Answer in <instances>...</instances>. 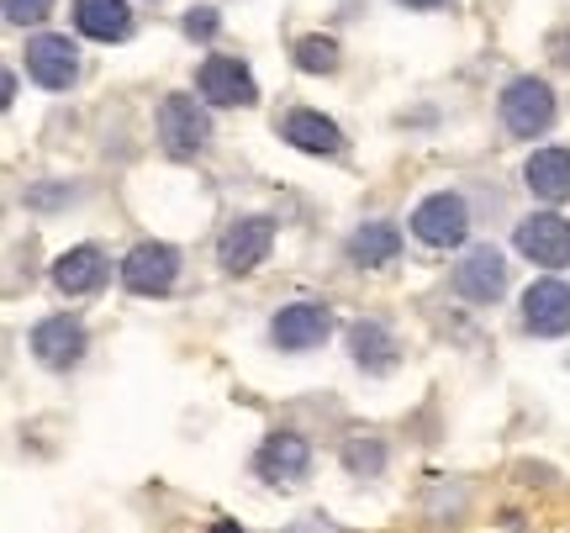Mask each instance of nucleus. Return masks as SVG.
<instances>
[{
    "instance_id": "6e6552de",
    "label": "nucleus",
    "mask_w": 570,
    "mask_h": 533,
    "mask_svg": "<svg viewBox=\"0 0 570 533\" xmlns=\"http://www.w3.org/2000/svg\"><path fill=\"white\" fill-rule=\"evenodd\" d=\"M85 349H91V333H85V322L70 312H53L32 328V354H38V364H48L53 375H70L74 364L85 360Z\"/></svg>"
},
{
    "instance_id": "393cba45",
    "label": "nucleus",
    "mask_w": 570,
    "mask_h": 533,
    "mask_svg": "<svg viewBox=\"0 0 570 533\" xmlns=\"http://www.w3.org/2000/svg\"><path fill=\"white\" fill-rule=\"evenodd\" d=\"M549 58H555L560 70H570V32H555V38H549Z\"/></svg>"
},
{
    "instance_id": "4468645a",
    "label": "nucleus",
    "mask_w": 570,
    "mask_h": 533,
    "mask_svg": "<svg viewBox=\"0 0 570 533\" xmlns=\"http://www.w3.org/2000/svg\"><path fill=\"white\" fill-rule=\"evenodd\" d=\"M270 248H275V217H238L217 243V259L228 275H249L254 265H264Z\"/></svg>"
},
{
    "instance_id": "2eb2a0df",
    "label": "nucleus",
    "mask_w": 570,
    "mask_h": 533,
    "mask_svg": "<svg viewBox=\"0 0 570 533\" xmlns=\"http://www.w3.org/2000/svg\"><path fill=\"white\" fill-rule=\"evenodd\" d=\"M281 138L291 148H302V153H317V159H332L338 148H344V132H338V121L328 111H312V106H291L281 117Z\"/></svg>"
},
{
    "instance_id": "9d476101",
    "label": "nucleus",
    "mask_w": 570,
    "mask_h": 533,
    "mask_svg": "<svg viewBox=\"0 0 570 533\" xmlns=\"http://www.w3.org/2000/svg\"><path fill=\"white\" fill-rule=\"evenodd\" d=\"M522 328L534 339H566L570 333V280L545 275L522 291Z\"/></svg>"
},
{
    "instance_id": "1a4fd4ad",
    "label": "nucleus",
    "mask_w": 570,
    "mask_h": 533,
    "mask_svg": "<svg viewBox=\"0 0 570 533\" xmlns=\"http://www.w3.org/2000/svg\"><path fill=\"white\" fill-rule=\"evenodd\" d=\"M180 280V254L169 243H138L122 259V286L133 296H169Z\"/></svg>"
},
{
    "instance_id": "cd10ccee",
    "label": "nucleus",
    "mask_w": 570,
    "mask_h": 533,
    "mask_svg": "<svg viewBox=\"0 0 570 533\" xmlns=\"http://www.w3.org/2000/svg\"><path fill=\"white\" fill-rule=\"evenodd\" d=\"M207 533H243V529H238L233 518H217V523H212V529H207Z\"/></svg>"
},
{
    "instance_id": "7ed1b4c3",
    "label": "nucleus",
    "mask_w": 570,
    "mask_h": 533,
    "mask_svg": "<svg viewBox=\"0 0 570 533\" xmlns=\"http://www.w3.org/2000/svg\"><path fill=\"white\" fill-rule=\"evenodd\" d=\"M159 143L169 159H196L212 143V117L196 96H165L159 100Z\"/></svg>"
},
{
    "instance_id": "39448f33",
    "label": "nucleus",
    "mask_w": 570,
    "mask_h": 533,
    "mask_svg": "<svg viewBox=\"0 0 570 533\" xmlns=\"http://www.w3.org/2000/svg\"><path fill=\"white\" fill-rule=\"evenodd\" d=\"M513 248L539 269H566L570 265V217H560V212L522 217L518 227H513Z\"/></svg>"
},
{
    "instance_id": "20e7f679",
    "label": "nucleus",
    "mask_w": 570,
    "mask_h": 533,
    "mask_svg": "<svg viewBox=\"0 0 570 533\" xmlns=\"http://www.w3.org/2000/svg\"><path fill=\"white\" fill-rule=\"evenodd\" d=\"M507 286H513L507 259H502V248H492V243L465 248V259L454 265V296L471 301V307H497L502 296H507Z\"/></svg>"
},
{
    "instance_id": "6ab92c4d",
    "label": "nucleus",
    "mask_w": 570,
    "mask_h": 533,
    "mask_svg": "<svg viewBox=\"0 0 570 533\" xmlns=\"http://www.w3.org/2000/svg\"><path fill=\"white\" fill-rule=\"evenodd\" d=\"M522 185L539 201H570V148H534L522 164Z\"/></svg>"
},
{
    "instance_id": "a211bd4d",
    "label": "nucleus",
    "mask_w": 570,
    "mask_h": 533,
    "mask_svg": "<svg viewBox=\"0 0 570 533\" xmlns=\"http://www.w3.org/2000/svg\"><path fill=\"white\" fill-rule=\"evenodd\" d=\"M344 254H349L355 269L391 265V259L402 254V227H397V222H359L355 233H349V243H344Z\"/></svg>"
},
{
    "instance_id": "0eeeda50",
    "label": "nucleus",
    "mask_w": 570,
    "mask_h": 533,
    "mask_svg": "<svg viewBox=\"0 0 570 533\" xmlns=\"http://www.w3.org/2000/svg\"><path fill=\"white\" fill-rule=\"evenodd\" d=\"M254 476L264 486H281V491L285 486H302L312 476V444L302 434H291V428H275L254 449Z\"/></svg>"
},
{
    "instance_id": "9b49d317",
    "label": "nucleus",
    "mask_w": 570,
    "mask_h": 533,
    "mask_svg": "<svg viewBox=\"0 0 570 533\" xmlns=\"http://www.w3.org/2000/svg\"><path fill=\"white\" fill-rule=\"evenodd\" d=\"M196 90L207 106H254L260 100V85L243 58H228V53H212L201 70H196Z\"/></svg>"
},
{
    "instance_id": "f8f14e48",
    "label": "nucleus",
    "mask_w": 570,
    "mask_h": 533,
    "mask_svg": "<svg viewBox=\"0 0 570 533\" xmlns=\"http://www.w3.org/2000/svg\"><path fill=\"white\" fill-rule=\"evenodd\" d=\"M27 74H32L43 90H70L74 79H80L74 38H64V32H38V38H27Z\"/></svg>"
},
{
    "instance_id": "f03ea898",
    "label": "nucleus",
    "mask_w": 570,
    "mask_h": 533,
    "mask_svg": "<svg viewBox=\"0 0 570 533\" xmlns=\"http://www.w3.org/2000/svg\"><path fill=\"white\" fill-rule=\"evenodd\" d=\"M412 238L423 248H460L471 238V201L460 191H433L412 212Z\"/></svg>"
},
{
    "instance_id": "dca6fc26",
    "label": "nucleus",
    "mask_w": 570,
    "mask_h": 533,
    "mask_svg": "<svg viewBox=\"0 0 570 533\" xmlns=\"http://www.w3.org/2000/svg\"><path fill=\"white\" fill-rule=\"evenodd\" d=\"M349 360L365 370V375H391L397 364H402V343L397 333L376 322V317H359L355 328H349Z\"/></svg>"
},
{
    "instance_id": "b1692460",
    "label": "nucleus",
    "mask_w": 570,
    "mask_h": 533,
    "mask_svg": "<svg viewBox=\"0 0 570 533\" xmlns=\"http://www.w3.org/2000/svg\"><path fill=\"white\" fill-rule=\"evenodd\" d=\"M53 11V0H6V22L11 26H38Z\"/></svg>"
},
{
    "instance_id": "aec40b11",
    "label": "nucleus",
    "mask_w": 570,
    "mask_h": 533,
    "mask_svg": "<svg viewBox=\"0 0 570 533\" xmlns=\"http://www.w3.org/2000/svg\"><path fill=\"white\" fill-rule=\"evenodd\" d=\"M344 470L349 476H359V481H376V476H386V460H391V449H386V438L380 434H355L344 438Z\"/></svg>"
},
{
    "instance_id": "bb28decb",
    "label": "nucleus",
    "mask_w": 570,
    "mask_h": 533,
    "mask_svg": "<svg viewBox=\"0 0 570 533\" xmlns=\"http://www.w3.org/2000/svg\"><path fill=\"white\" fill-rule=\"evenodd\" d=\"M397 6H407V11H439V6H450V0H397Z\"/></svg>"
},
{
    "instance_id": "5701e85b",
    "label": "nucleus",
    "mask_w": 570,
    "mask_h": 533,
    "mask_svg": "<svg viewBox=\"0 0 570 533\" xmlns=\"http://www.w3.org/2000/svg\"><path fill=\"white\" fill-rule=\"evenodd\" d=\"M190 43H212L217 32H222V17H217V6H190L186 17H180Z\"/></svg>"
},
{
    "instance_id": "423d86ee",
    "label": "nucleus",
    "mask_w": 570,
    "mask_h": 533,
    "mask_svg": "<svg viewBox=\"0 0 570 533\" xmlns=\"http://www.w3.org/2000/svg\"><path fill=\"white\" fill-rule=\"evenodd\" d=\"M332 339V312L323 301H291L270 317V343L285 349V354H307V349H323Z\"/></svg>"
},
{
    "instance_id": "412c9836",
    "label": "nucleus",
    "mask_w": 570,
    "mask_h": 533,
    "mask_svg": "<svg viewBox=\"0 0 570 533\" xmlns=\"http://www.w3.org/2000/svg\"><path fill=\"white\" fill-rule=\"evenodd\" d=\"M291 58H296V70L302 74H332L338 70V43L323 38V32H312V38H296Z\"/></svg>"
},
{
    "instance_id": "a878e982",
    "label": "nucleus",
    "mask_w": 570,
    "mask_h": 533,
    "mask_svg": "<svg viewBox=\"0 0 570 533\" xmlns=\"http://www.w3.org/2000/svg\"><path fill=\"white\" fill-rule=\"evenodd\" d=\"M0 96H6V106H11V100H17V74H11V70L0 74Z\"/></svg>"
},
{
    "instance_id": "f3484780",
    "label": "nucleus",
    "mask_w": 570,
    "mask_h": 533,
    "mask_svg": "<svg viewBox=\"0 0 570 533\" xmlns=\"http://www.w3.org/2000/svg\"><path fill=\"white\" fill-rule=\"evenodd\" d=\"M74 32L91 43H122L133 32V6L127 0H74Z\"/></svg>"
},
{
    "instance_id": "ddd939ff",
    "label": "nucleus",
    "mask_w": 570,
    "mask_h": 533,
    "mask_svg": "<svg viewBox=\"0 0 570 533\" xmlns=\"http://www.w3.org/2000/svg\"><path fill=\"white\" fill-rule=\"evenodd\" d=\"M106 275H112V265H106V248H101V243H74V248H64V254L48 265L53 291H64V296H95L106 286Z\"/></svg>"
},
{
    "instance_id": "4be33fe9",
    "label": "nucleus",
    "mask_w": 570,
    "mask_h": 533,
    "mask_svg": "<svg viewBox=\"0 0 570 533\" xmlns=\"http://www.w3.org/2000/svg\"><path fill=\"white\" fill-rule=\"evenodd\" d=\"M74 195H80V185H70V180H48V185H27V206H32V212H64Z\"/></svg>"
},
{
    "instance_id": "f257e3e1",
    "label": "nucleus",
    "mask_w": 570,
    "mask_h": 533,
    "mask_svg": "<svg viewBox=\"0 0 570 533\" xmlns=\"http://www.w3.org/2000/svg\"><path fill=\"white\" fill-rule=\"evenodd\" d=\"M502 111V127L513 132V138H539L555 127V90H549L545 79H534V74H518L497 100Z\"/></svg>"
}]
</instances>
